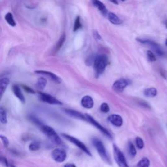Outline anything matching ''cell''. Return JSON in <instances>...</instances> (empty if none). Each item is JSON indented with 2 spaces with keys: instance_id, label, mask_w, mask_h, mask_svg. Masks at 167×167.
Wrapping results in <instances>:
<instances>
[{
  "instance_id": "cell-1",
  "label": "cell",
  "mask_w": 167,
  "mask_h": 167,
  "mask_svg": "<svg viewBox=\"0 0 167 167\" xmlns=\"http://www.w3.org/2000/svg\"><path fill=\"white\" fill-rule=\"evenodd\" d=\"M108 64V57L105 55H98L95 57L93 61V67L95 74L99 76L104 72Z\"/></svg>"
},
{
  "instance_id": "cell-2",
  "label": "cell",
  "mask_w": 167,
  "mask_h": 167,
  "mask_svg": "<svg viewBox=\"0 0 167 167\" xmlns=\"http://www.w3.org/2000/svg\"><path fill=\"white\" fill-rule=\"evenodd\" d=\"M92 141H93V144L95 147L96 148V150H97V151L99 153L100 156L102 157V159H103L104 160H105L106 163H111L110 158H109V157H108L107 151L105 149V147L104 146L103 144H102L101 141L99 139H97V138L93 139Z\"/></svg>"
},
{
  "instance_id": "cell-3",
  "label": "cell",
  "mask_w": 167,
  "mask_h": 167,
  "mask_svg": "<svg viewBox=\"0 0 167 167\" xmlns=\"http://www.w3.org/2000/svg\"><path fill=\"white\" fill-rule=\"evenodd\" d=\"M41 131L56 144L60 145L62 143L61 138H60L58 135H57L56 132L54 130V129H52V127L44 125L41 127Z\"/></svg>"
},
{
  "instance_id": "cell-4",
  "label": "cell",
  "mask_w": 167,
  "mask_h": 167,
  "mask_svg": "<svg viewBox=\"0 0 167 167\" xmlns=\"http://www.w3.org/2000/svg\"><path fill=\"white\" fill-rule=\"evenodd\" d=\"M113 148L114 159L119 167H129L123 153L120 150V149L115 145L113 146Z\"/></svg>"
},
{
  "instance_id": "cell-5",
  "label": "cell",
  "mask_w": 167,
  "mask_h": 167,
  "mask_svg": "<svg viewBox=\"0 0 167 167\" xmlns=\"http://www.w3.org/2000/svg\"><path fill=\"white\" fill-rule=\"evenodd\" d=\"M62 136L65 138V139H67V140H69V142H72L73 144H74L75 146H76L77 147H79L80 150H82L83 151H84L86 154H88V156H92V153L91 152L89 151V149H88V147L86 146V145L84 144L83 142H82L80 140L76 139V138L68 135L67 134H63Z\"/></svg>"
},
{
  "instance_id": "cell-6",
  "label": "cell",
  "mask_w": 167,
  "mask_h": 167,
  "mask_svg": "<svg viewBox=\"0 0 167 167\" xmlns=\"http://www.w3.org/2000/svg\"><path fill=\"white\" fill-rule=\"evenodd\" d=\"M137 40L142 44H147V45H149L151 47V48L155 51V52L159 56H164V52L163 50L160 48V47L159 44L156 43L155 41H153L151 40H147V39H141V38H137Z\"/></svg>"
},
{
  "instance_id": "cell-7",
  "label": "cell",
  "mask_w": 167,
  "mask_h": 167,
  "mask_svg": "<svg viewBox=\"0 0 167 167\" xmlns=\"http://www.w3.org/2000/svg\"><path fill=\"white\" fill-rule=\"evenodd\" d=\"M38 97H39V99L43 102H47V103L50 105H62V102H60L59 100H57L55 97H52V95L45 93L39 92L38 93Z\"/></svg>"
},
{
  "instance_id": "cell-8",
  "label": "cell",
  "mask_w": 167,
  "mask_h": 167,
  "mask_svg": "<svg viewBox=\"0 0 167 167\" xmlns=\"http://www.w3.org/2000/svg\"><path fill=\"white\" fill-rule=\"evenodd\" d=\"M85 115H86V121H88L89 123H90L92 125H93V126H95L96 128H97V129H98L99 131H101L104 134H105V135L106 137L112 138V136H111V133L108 131L107 129H106L105 127H103L101 125H100L99 123H98V122L97 121H96L95 120H94L91 116V115H89L88 114H85Z\"/></svg>"
},
{
  "instance_id": "cell-9",
  "label": "cell",
  "mask_w": 167,
  "mask_h": 167,
  "mask_svg": "<svg viewBox=\"0 0 167 167\" xmlns=\"http://www.w3.org/2000/svg\"><path fill=\"white\" fill-rule=\"evenodd\" d=\"M51 156H52V158L57 163H63L65 161L67 157L66 153L60 149L54 150L51 153Z\"/></svg>"
},
{
  "instance_id": "cell-10",
  "label": "cell",
  "mask_w": 167,
  "mask_h": 167,
  "mask_svg": "<svg viewBox=\"0 0 167 167\" xmlns=\"http://www.w3.org/2000/svg\"><path fill=\"white\" fill-rule=\"evenodd\" d=\"M129 84L128 81L124 79H121L115 81L112 86V88L115 92H122L124 89Z\"/></svg>"
},
{
  "instance_id": "cell-11",
  "label": "cell",
  "mask_w": 167,
  "mask_h": 167,
  "mask_svg": "<svg viewBox=\"0 0 167 167\" xmlns=\"http://www.w3.org/2000/svg\"><path fill=\"white\" fill-rule=\"evenodd\" d=\"M108 121L115 127H121L123 125V119L118 114H112L108 117Z\"/></svg>"
},
{
  "instance_id": "cell-12",
  "label": "cell",
  "mask_w": 167,
  "mask_h": 167,
  "mask_svg": "<svg viewBox=\"0 0 167 167\" xmlns=\"http://www.w3.org/2000/svg\"><path fill=\"white\" fill-rule=\"evenodd\" d=\"M81 105L83 107L87 109H91L94 105V102L91 96L86 95L81 100Z\"/></svg>"
},
{
  "instance_id": "cell-13",
  "label": "cell",
  "mask_w": 167,
  "mask_h": 167,
  "mask_svg": "<svg viewBox=\"0 0 167 167\" xmlns=\"http://www.w3.org/2000/svg\"><path fill=\"white\" fill-rule=\"evenodd\" d=\"M35 73L37 74H43V75H46L49 78L52 80L54 82H55L56 83H61V80L59 76H57V75H56L55 74L49 72V71H47V70H36L35 71Z\"/></svg>"
},
{
  "instance_id": "cell-14",
  "label": "cell",
  "mask_w": 167,
  "mask_h": 167,
  "mask_svg": "<svg viewBox=\"0 0 167 167\" xmlns=\"http://www.w3.org/2000/svg\"><path fill=\"white\" fill-rule=\"evenodd\" d=\"M92 3L95 7L98 9L102 15L106 16L108 14V10L103 3H102L99 0H92Z\"/></svg>"
},
{
  "instance_id": "cell-15",
  "label": "cell",
  "mask_w": 167,
  "mask_h": 167,
  "mask_svg": "<svg viewBox=\"0 0 167 167\" xmlns=\"http://www.w3.org/2000/svg\"><path fill=\"white\" fill-rule=\"evenodd\" d=\"M10 83V80L7 77H5L3 79H2L0 80V97H2L3 95L7 88Z\"/></svg>"
},
{
  "instance_id": "cell-16",
  "label": "cell",
  "mask_w": 167,
  "mask_h": 167,
  "mask_svg": "<svg viewBox=\"0 0 167 167\" xmlns=\"http://www.w3.org/2000/svg\"><path fill=\"white\" fill-rule=\"evenodd\" d=\"M12 92H13L15 95L23 103L25 102V97L21 91V89L18 85H14L12 86Z\"/></svg>"
},
{
  "instance_id": "cell-17",
  "label": "cell",
  "mask_w": 167,
  "mask_h": 167,
  "mask_svg": "<svg viewBox=\"0 0 167 167\" xmlns=\"http://www.w3.org/2000/svg\"><path fill=\"white\" fill-rule=\"evenodd\" d=\"M64 111H65V112L67 114L71 115V116H73L74 118L81 119V120L86 121V115H83L82 114H81L79 112H77V111H73V110H70V109H65Z\"/></svg>"
},
{
  "instance_id": "cell-18",
  "label": "cell",
  "mask_w": 167,
  "mask_h": 167,
  "mask_svg": "<svg viewBox=\"0 0 167 167\" xmlns=\"http://www.w3.org/2000/svg\"><path fill=\"white\" fill-rule=\"evenodd\" d=\"M108 20L114 25H120L123 23V21L120 18H119L116 15L113 13V12H109L108 14Z\"/></svg>"
},
{
  "instance_id": "cell-19",
  "label": "cell",
  "mask_w": 167,
  "mask_h": 167,
  "mask_svg": "<svg viewBox=\"0 0 167 167\" xmlns=\"http://www.w3.org/2000/svg\"><path fill=\"white\" fill-rule=\"evenodd\" d=\"M144 95L147 97H154L157 95V90L155 88H147L144 91Z\"/></svg>"
},
{
  "instance_id": "cell-20",
  "label": "cell",
  "mask_w": 167,
  "mask_h": 167,
  "mask_svg": "<svg viewBox=\"0 0 167 167\" xmlns=\"http://www.w3.org/2000/svg\"><path fill=\"white\" fill-rule=\"evenodd\" d=\"M47 85V80L43 78V77H41L38 79L36 84H35V87L38 89V90H43L44 89V88H45Z\"/></svg>"
},
{
  "instance_id": "cell-21",
  "label": "cell",
  "mask_w": 167,
  "mask_h": 167,
  "mask_svg": "<svg viewBox=\"0 0 167 167\" xmlns=\"http://www.w3.org/2000/svg\"><path fill=\"white\" fill-rule=\"evenodd\" d=\"M65 39H66V35H65V33H63L61 35V36L60 37V39L58 41V42H57L56 46L55 47V52H58V51L61 49V48L63 45L64 43H65Z\"/></svg>"
},
{
  "instance_id": "cell-22",
  "label": "cell",
  "mask_w": 167,
  "mask_h": 167,
  "mask_svg": "<svg viewBox=\"0 0 167 167\" xmlns=\"http://www.w3.org/2000/svg\"><path fill=\"white\" fill-rule=\"evenodd\" d=\"M5 21L8 23L9 25H10L12 27L16 26V22L14 20L13 15L11 13V12H8L5 15Z\"/></svg>"
},
{
  "instance_id": "cell-23",
  "label": "cell",
  "mask_w": 167,
  "mask_h": 167,
  "mask_svg": "<svg viewBox=\"0 0 167 167\" xmlns=\"http://www.w3.org/2000/svg\"><path fill=\"white\" fill-rule=\"evenodd\" d=\"M0 121H1L3 124L7 123V113H6L5 110L3 107L0 108Z\"/></svg>"
},
{
  "instance_id": "cell-24",
  "label": "cell",
  "mask_w": 167,
  "mask_h": 167,
  "mask_svg": "<svg viewBox=\"0 0 167 167\" xmlns=\"http://www.w3.org/2000/svg\"><path fill=\"white\" fill-rule=\"evenodd\" d=\"M128 153H129L131 158L134 157L137 155V150L135 147L131 142H129V144H128Z\"/></svg>"
},
{
  "instance_id": "cell-25",
  "label": "cell",
  "mask_w": 167,
  "mask_h": 167,
  "mask_svg": "<svg viewBox=\"0 0 167 167\" xmlns=\"http://www.w3.org/2000/svg\"><path fill=\"white\" fill-rule=\"evenodd\" d=\"M150 160L146 157H144L137 163V167H150Z\"/></svg>"
},
{
  "instance_id": "cell-26",
  "label": "cell",
  "mask_w": 167,
  "mask_h": 167,
  "mask_svg": "<svg viewBox=\"0 0 167 167\" xmlns=\"http://www.w3.org/2000/svg\"><path fill=\"white\" fill-rule=\"evenodd\" d=\"M82 28V24L80 21V17L79 16H77V17L75 19V22L73 27V31H76L79 29H80Z\"/></svg>"
},
{
  "instance_id": "cell-27",
  "label": "cell",
  "mask_w": 167,
  "mask_h": 167,
  "mask_svg": "<svg viewBox=\"0 0 167 167\" xmlns=\"http://www.w3.org/2000/svg\"><path fill=\"white\" fill-rule=\"evenodd\" d=\"M135 142H136V145L138 149L142 150L144 148V140H142V138H140L139 137H137L136 140H135Z\"/></svg>"
},
{
  "instance_id": "cell-28",
  "label": "cell",
  "mask_w": 167,
  "mask_h": 167,
  "mask_svg": "<svg viewBox=\"0 0 167 167\" xmlns=\"http://www.w3.org/2000/svg\"><path fill=\"white\" fill-rule=\"evenodd\" d=\"M29 149L31 151H37L40 149V145L38 142H31L29 146Z\"/></svg>"
},
{
  "instance_id": "cell-29",
  "label": "cell",
  "mask_w": 167,
  "mask_h": 167,
  "mask_svg": "<svg viewBox=\"0 0 167 167\" xmlns=\"http://www.w3.org/2000/svg\"><path fill=\"white\" fill-rule=\"evenodd\" d=\"M147 59L151 62H154L156 61V57L155 54H153V52H151V50H147Z\"/></svg>"
},
{
  "instance_id": "cell-30",
  "label": "cell",
  "mask_w": 167,
  "mask_h": 167,
  "mask_svg": "<svg viewBox=\"0 0 167 167\" xmlns=\"http://www.w3.org/2000/svg\"><path fill=\"white\" fill-rule=\"evenodd\" d=\"M100 109H101V112H104V113H107L109 112V111H110V108H109L108 105L106 103H105V102L104 103L101 104Z\"/></svg>"
},
{
  "instance_id": "cell-31",
  "label": "cell",
  "mask_w": 167,
  "mask_h": 167,
  "mask_svg": "<svg viewBox=\"0 0 167 167\" xmlns=\"http://www.w3.org/2000/svg\"><path fill=\"white\" fill-rule=\"evenodd\" d=\"M0 138H1V139L2 140V142H3V144H4V146L5 147H7L9 146V141L8 138L7 137H5V136H3V135L0 136Z\"/></svg>"
},
{
  "instance_id": "cell-32",
  "label": "cell",
  "mask_w": 167,
  "mask_h": 167,
  "mask_svg": "<svg viewBox=\"0 0 167 167\" xmlns=\"http://www.w3.org/2000/svg\"><path fill=\"white\" fill-rule=\"evenodd\" d=\"M0 160H1V163L6 166V167H8L9 166V163H8V161H7V160L6 159L5 157H1V159H0Z\"/></svg>"
},
{
  "instance_id": "cell-33",
  "label": "cell",
  "mask_w": 167,
  "mask_h": 167,
  "mask_svg": "<svg viewBox=\"0 0 167 167\" xmlns=\"http://www.w3.org/2000/svg\"><path fill=\"white\" fill-rule=\"evenodd\" d=\"M93 37H94V38H95L96 39L98 40V41L101 40V35L98 33V31H93Z\"/></svg>"
},
{
  "instance_id": "cell-34",
  "label": "cell",
  "mask_w": 167,
  "mask_h": 167,
  "mask_svg": "<svg viewBox=\"0 0 167 167\" xmlns=\"http://www.w3.org/2000/svg\"><path fill=\"white\" fill-rule=\"evenodd\" d=\"M23 88L25 89V91L29 92V93H35V92L33 90V89H31V88H29L28 86H23Z\"/></svg>"
},
{
  "instance_id": "cell-35",
  "label": "cell",
  "mask_w": 167,
  "mask_h": 167,
  "mask_svg": "<svg viewBox=\"0 0 167 167\" xmlns=\"http://www.w3.org/2000/svg\"><path fill=\"white\" fill-rule=\"evenodd\" d=\"M160 74H161V76L163 77L164 79H166V76H167V73L165 71V70H160Z\"/></svg>"
},
{
  "instance_id": "cell-36",
  "label": "cell",
  "mask_w": 167,
  "mask_h": 167,
  "mask_svg": "<svg viewBox=\"0 0 167 167\" xmlns=\"http://www.w3.org/2000/svg\"><path fill=\"white\" fill-rule=\"evenodd\" d=\"M64 167H76L74 164H71V163H68L64 165Z\"/></svg>"
},
{
  "instance_id": "cell-37",
  "label": "cell",
  "mask_w": 167,
  "mask_h": 167,
  "mask_svg": "<svg viewBox=\"0 0 167 167\" xmlns=\"http://www.w3.org/2000/svg\"><path fill=\"white\" fill-rule=\"evenodd\" d=\"M110 1L112 3H114V4H115V5H118L119 3H118V0H110Z\"/></svg>"
},
{
  "instance_id": "cell-38",
  "label": "cell",
  "mask_w": 167,
  "mask_h": 167,
  "mask_svg": "<svg viewBox=\"0 0 167 167\" xmlns=\"http://www.w3.org/2000/svg\"><path fill=\"white\" fill-rule=\"evenodd\" d=\"M165 45L167 47V39H166V41H165Z\"/></svg>"
},
{
  "instance_id": "cell-39",
  "label": "cell",
  "mask_w": 167,
  "mask_h": 167,
  "mask_svg": "<svg viewBox=\"0 0 167 167\" xmlns=\"http://www.w3.org/2000/svg\"><path fill=\"white\" fill-rule=\"evenodd\" d=\"M10 167H15V165H11Z\"/></svg>"
},
{
  "instance_id": "cell-40",
  "label": "cell",
  "mask_w": 167,
  "mask_h": 167,
  "mask_svg": "<svg viewBox=\"0 0 167 167\" xmlns=\"http://www.w3.org/2000/svg\"><path fill=\"white\" fill-rule=\"evenodd\" d=\"M166 28H167V20L166 21Z\"/></svg>"
},
{
  "instance_id": "cell-41",
  "label": "cell",
  "mask_w": 167,
  "mask_h": 167,
  "mask_svg": "<svg viewBox=\"0 0 167 167\" xmlns=\"http://www.w3.org/2000/svg\"><path fill=\"white\" fill-rule=\"evenodd\" d=\"M121 2H125V0H121Z\"/></svg>"
}]
</instances>
